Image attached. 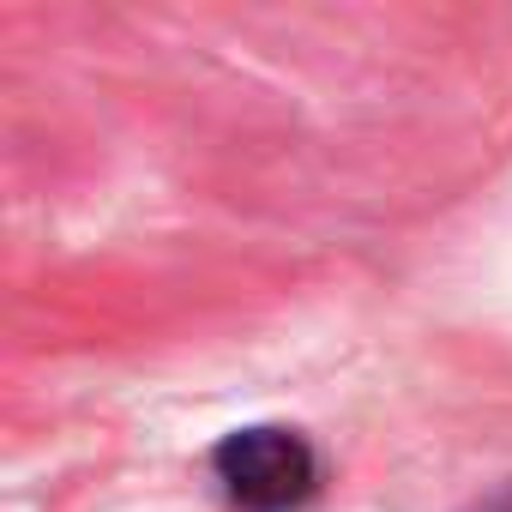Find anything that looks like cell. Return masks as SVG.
<instances>
[{"mask_svg": "<svg viewBox=\"0 0 512 512\" xmlns=\"http://www.w3.org/2000/svg\"><path fill=\"white\" fill-rule=\"evenodd\" d=\"M211 464L229 500L247 512H290L314 488V452L296 428H235Z\"/></svg>", "mask_w": 512, "mask_h": 512, "instance_id": "obj_1", "label": "cell"}]
</instances>
